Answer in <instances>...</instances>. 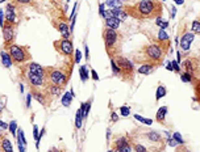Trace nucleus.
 I'll use <instances>...</instances> for the list:
<instances>
[{
  "label": "nucleus",
  "mask_w": 200,
  "mask_h": 152,
  "mask_svg": "<svg viewBox=\"0 0 200 152\" xmlns=\"http://www.w3.org/2000/svg\"><path fill=\"white\" fill-rule=\"evenodd\" d=\"M3 38H4V43H5V47H8L11 45H13V39H15V26L13 24H4L3 26Z\"/></svg>",
  "instance_id": "1a4fd4ad"
},
{
  "label": "nucleus",
  "mask_w": 200,
  "mask_h": 152,
  "mask_svg": "<svg viewBox=\"0 0 200 152\" xmlns=\"http://www.w3.org/2000/svg\"><path fill=\"white\" fill-rule=\"evenodd\" d=\"M166 113H167V108H166V106H162V108L158 109V112H157V114H155V118H157V121H158L159 123H165Z\"/></svg>",
  "instance_id": "412c9836"
},
{
  "label": "nucleus",
  "mask_w": 200,
  "mask_h": 152,
  "mask_svg": "<svg viewBox=\"0 0 200 152\" xmlns=\"http://www.w3.org/2000/svg\"><path fill=\"white\" fill-rule=\"evenodd\" d=\"M30 94H32V97H34V98L37 100V101H38L40 104H42L44 106H46V105H47V102H46V97H47V94L42 93V92H40V91H37V89H32Z\"/></svg>",
  "instance_id": "dca6fc26"
},
{
  "label": "nucleus",
  "mask_w": 200,
  "mask_h": 152,
  "mask_svg": "<svg viewBox=\"0 0 200 152\" xmlns=\"http://www.w3.org/2000/svg\"><path fill=\"white\" fill-rule=\"evenodd\" d=\"M166 93H167L166 88L163 87V85H159V87L157 88V92H155V98H157V100H161L162 97H165V96H166Z\"/></svg>",
  "instance_id": "bb28decb"
},
{
  "label": "nucleus",
  "mask_w": 200,
  "mask_h": 152,
  "mask_svg": "<svg viewBox=\"0 0 200 152\" xmlns=\"http://www.w3.org/2000/svg\"><path fill=\"white\" fill-rule=\"evenodd\" d=\"M84 49H86V59H88V58H89V51H88V47H87V45L84 46Z\"/></svg>",
  "instance_id": "864d4df0"
},
{
  "label": "nucleus",
  "mask_w": 200,
  "mask_h": 152,
  "mask_svg": "<svg viewBox=\"0 0 200 152\" xmlns=\"http://www.w3.org/2000/svg\"><path fill=\"white\" fill-rule=\"evenodd\" d=\"M115 152H120V151H115Z\"/></svg>",
  "instance_id": "0e129e2a"
},
{
  "label": "nucleus",
  "mask_w": 200,
  "mask_h": 152,
  "mask_svg": "<svg viewBox=\"0 0 200 152\" xmlns=\"http://www.w3.org/2000/svg\"><path fill=\"white\" fill-rule=\"evenodd\" d=\"M129 144V140H128V138L126 136H121V138H119L117 140H116V143H115V147H116V150L117 151H120L123 147H125V146H128Z\"/></svg>",
  "instance_id": "5701e85b"
},
{
  "label": "nucleus",
  "mask_w": 200,
  "mask_h": 152,
  "mask_svg": "<svg viewBox=\"0 0 200 152\" xmlns=\"http://www.w3.org/2000/svg\"><path fill=\"white\" fill-rule=\"evenodd\" d=\"M104 12H105V4L104 3H100V5H99V13L103 16Z\"/></svg>",
  "instance_id": "79ce46f5"
},
{
  "label": "nucleus",
  "mask_w": 200,
  "mask_h": 152,
  "mask_svg": "<svg viewBox=\"0 0 200 152\" xmlns=\"http://www.w3.org/2000/svg\"><path fill=\"white\" fill-rule=\"evenodd\" d=\"M17 3H20V4H29L32 0H16Z\"/></svg>",
  "instance_id": "3c124183"
},
{
  "label": "nucleus",
  "mask_w": 200,
  "mask_h": 152,
  "mask_svg": "<svg viewBox=\"0 0 200 152\" xmlns=\"http://www.w3.org/2000/svg\"><path fill=\"white\" fill-rule=\"evenodd\" d=\"M45 71H46V80H47V83L54 84V85H58L59 88L63 87L67 83L68 73H66L63 70L47 67V68H45Z\"/></svg>",
  "instance_id": "39448f33"
},
{
  "label": "nucleus",
  "mask_w": 200,
  "mask_h": 152,
  "mask_svg": "<svg viewBox=\"0 0 200 152\" xmlns=\"http://www.w3.org/2000/svg\"><path fill=\"white\" fill-rule=\"evenodd\" d=\"M111 13H112V17H116L120 21H124L126 17H128V13L125 12V9L123 7L120 8H112L111 9Z\"/></svg>",
  "instance_id": "4468645a"
},
{
  "label": "nucleus",
  "mask_w": 200,
  "mask_h": 152,
  "mask_svg": "<svg viewBox=\"0 0 200 152\" xmlns=\"http://www.w3.org/2000/svg\"><path fill=\"white\" fill-rule=\"evenodd\" d=\"M108 152H115V151H113V150H109V151H108Z\"/></svg>",
  "instance_id": "052dcab7"
},
{
  "label": "nucleus",
  "mask_w": 200,
  "mask_h": 152,
  "mask_svg": "<svg viewBox=\"0 0 200 152\" xmlns=\"http://www.w3.org/2000/svg\"><path fill=\"white\" fill-rule=\"evenodd\" d=\"M166 51L158 43L146 45L144 47V55H145V63H150L151 66H157L162 62Z\"/></svg>",
  "instance_id": "7ed1b4c3"
},
{
  "label": "nucleus",
  "mask_w": 200,
  "mask_h": 152,
  "mask_svg": "<svg viewBox=\"0 0 200 152\" xmlns=\"http://www.w3.org/2000/svg\"><path fill=\"white\" fill-rule=\"evenodd\" d=\"M82 122H83L82 113H80V110H78L76 115H75V126H76V129H80L82 127Z\"/></svg>",
  "instance_id": "c756f323"
},
{
  "label": "nucleus",
  "mask_w": 200,
  "mask_h": 152,
  "mask_svg": "<svg viewBox=\"0 0 200 152\" xmlns=\"http://www.w3.org/2000/svg\"><path fill=\"white\" fill-rule=\"evenodd\" d=\"M9 131H11V134H12L13 136L17 135V123H16V121H12V122L9 123Z\"/></svg>",
  "instance_id": "7c9ffc66"
},
{
  "label": "nucleus",
  "mask_w": 200,
  "mask_h": 152,
  "mask_svg": "<svg viewBox=\"0 0 200 152\" xmlns=\"http://www.w3.org/2000/svg\"><path fill=\"white\" fill-rule=\"evenodd\" d=\"M162 2H166V0H162Z\"/></svg>",
  "instance_id": "69168bd1"
},
{
  "label": "nucleus",
  "mask_w": 200,
  "mask_h": 152,
  "mask_svg": "<svg viewBox=\"0 0 200 152\" xmlns=\"http://www.w3.org/2000/svg\"><path fill=\"white\" fill-rule=\"evenodd\" d=\"M167 143H168V146H171V147H175L178 143H176V142L175 140H174L172 138H170V136H168V139H167Z\"/></svg>",
  "instance_id": "37998d69"
},
{
  "label": "nucleus",
  "mask_w": 200,
  "mask_h": 152,
  "mask_svg": "<svg viewBox=\"0 0 200 152\" xmlns=\"http://www.w3.org/2000/svg\"><path fill=\"white\" fill-rule=\"evenodd\" d=\"M171 66H172V71H175V72L180 71V67H179V63L176 60H172L171 62Z\"/></svg>",
  "instance_id": "ea45409f"
},
{
  "label": "nucleus",
  "mask_w": 200,
  "mask_h": 152,
  "mask_svg": "<svg viewBox=\"0 0 200 152\" xmlns=\"http://www.w3.org/2000/svg\"><path fill=\"white\" fill-rule=\"evenodd\" d=\"M79 73H80L82 81H87V79H88V71H87V66L86 64L79 68Z\"/></svg>",
  "instance_id": "cd10ccee"
},
{
  "label": "nucleus",
  "mask_w": 200,
  "mask_h": 152,
  "mask_svg": "<svg viewBox=\"0 0 200 152\" xmlns=\"http://www.w3.org/2000/svg\"><path fill=\"white\" fill-rule=\"evenodd\" d=\"M49 152H58L57 150H51V151H49Z\"/></svg>",
  "instance_id": "bf43d9fd"
},
{
  "label": "nucleus",
  "mask_w": 200,
  "mask_h": 152,
  "mask_svg": "<svg viewBox=\"0 0 200 152\" xmlns=\"http://www.w3.org/2000/svg\"><path fill=\"white\" fill-rule=\"evenodd\" d=\"M166 70H168V71H172V66H171V62H168V63H167V66H166Z\"/></svg>",
  "instance_id": "603ef678"
},
{
  "label": "nucleus",
  "mask_w": 200,
  "mask_h": 152,
  "mask_svg": "<svg viewBox=\"0 0 200 152\" xmlns=\"http://www.w3.org/2000/svg\"><path fill=\"white\" fill-rule=\"evenodd\" d=\"M104 4H107L108 7H111V8H120V7H123V2H121V0H105Z\"/></svg>",
  "instance_id": "a878e982"
},
{
  "label": "nucleus",
  "mask_w": 200,
  "mask_h": 152,
  "mask_svg": "<svg viewBox=\"0 0 200 152\" xmlns=\"http://www.w3.org/2000/svg\"><path fill=\"white\" fill-rule=\"evenodd\" d=\"M193 38H195V34L192 33V31L184 33L183 37H182V39H180V47H182V50L188 51L189 47H191V43H192Z\"/></svg>",
  "instance_id": "9b49d317"
},
{
  "label": "nucleus",
  "mask_w": 200,
  "mask_h": 152,
  "mask_svg": "<svg viewBox=\"0 0 200 152\" xmlns=\"http://www.w3.org/2000/svg\"><path fill=\"white\" fill-rule=\"evenodd\" d=\"M183 66H184V68H186V72L193 76L195 73L198 72V66H199V63H198L196 59H187V60H184Z\"/></svg>",
  "instance_id": "f8f14e48"
},
{
  "label": "nucleus",
  "mask_w": 200,
  "mask_h": 152,
  "mask_svg": "<svg viewBox=\"0 0 200 152\" xmlns=\"http://www.w3.org/2000/svg\"><path fill=\"white\" fill-rule=\"evenodd\" d=\"M171 10H172V13H171V17H175V13H176V9H175V8H174V7H172V8H171Z\"/></svg>",
  "instance_id": "6e6d98bb"
},
{
  "label": "nucleus",
  "mask_w": 200,
  "mask_h": 152,
  "mask_svg": "<svg viewBox=\"0 0 200 152\" xmlns=\"http://www.w3.org/2000/svg\"><path fill=\"white\" fill-rule=\"evenodd\" d=\"M82 59V52L80 50H75V63H79Z\"/></svg>",
  "instance_id": "a19ab883"
},
{
  "label": "nucleus",
  "mask_w": 200,
  "mask_h": 152,
  "mask_svg": "<svg viewBox=\"0 0 200 152\" xmlns=\"http://www.w3.org/2000/svg\"><path fill=\"white\" fill-rule=\"evenodd\" d=\"M75 97V93H74V91L71 89L70 92H66V93H63V96H62V100H61V102L63 106H70L71 105V100Z\"/></svg>",
  "instance_id": "a211bd4d"
},
{
  "label": "nucleus",
  "mask_w": 200,
  "mask_h": 152,
  "mask_svg": "<svg viewBox=\"0 0 200 152\" xmlns=\"http://www.w3.org/2000/svg\"><path fill=\"white\" fill-rule=\"evenodd\" d=\"M5 20H7V23L9 24H15L16 23V13H15V7L12 4H8L7 5V13H5Z\"/></svg>",
  "instance_id": "f3484780"
},
{
  "label": "nucleus",
  "mask_w": 200,
  "mask_h": 152,
  "mask_svg": "<svg viewBox=\"0 0 200 152\" xmlns=\"http://www.w3.org/2000/svg\"><path fill=\"white\" fill-rule=\"evenodd\" d=\"M91 75H92L91 77L93 79V80H99V76H98V72H96V71H95V70H92V71H91Z\"/></svg>",
  "instance_id": "de8ad7c7"
},
{
  "label": "nucleus",
  "mask_w": 200,
  "mask_h": 152,
  "mask_svg": "<svg viewBox=\"0 0 200 152\" xmlns=\"http://www.w3.org/2000/svg\"><path fill=\"white\" fill-rule=\"evenodd\" d=\"M2 112H3V105L0 104V114H2Z\"/></svg>",
  "instance_id": "13d9d810"
},
{
  "label": "nucleus",
  "mask_w": 200,
  "mask_h": 152,
  "mask_svg": "<svg viewBox=\"0 0 200 152\" xmlns=\"http://www.w3.org/2000/svg\"><path fill=\"white\" fill-rule=\"evenodd\" d=\"M121 24V21L117 20L116 17H111V18H107L105 20V28L108 29H113V30H117L119 26Z\"/></svg>",
  "instance_id": "6ab92c4d"
},
{
  "label": "nucleus",
  "mask_w": 200,
  "mask_h": 152,
  "mask_svg": "<svg viewBox=\"0 0 200 152\" xmlns=\"http://www.w3.org/2000/svg\"><path fill=\"white\" fill-rule=\"evenodd\" d=\"M130 150H132V147L128 144V146H125V147H123V148L120 150V152H130Z\"/></svg>",
  "instance_id": "49530a36"
},
{
  "label": "nucleus",
  "mask_w": 200,
  "mask_h": 152,
  "mask_svg": "<svg viewBox=\"0 0 200 152\" xmlns=\"http://www.w3.org/2000/svg\"><path fill=\"white\" fill-rule=\"evenodd\" d=\"M2 138H3V136H2V135H0V140H2Z\"/></svg>",
  "instance_id": "680f3d73"
},
{
  "label": "nucleus",
  "mask_w": 200,
  "mask_h": 152,
  "mask_svg": "<svg viewBox=\"0 0 200 152\" xmlns=\"http://www.w3.org/2000/svg\"><path fill=\"white\" fill-rule=\"evenodd\" d=\"M163 10L162 3L158 0H141L133 7L125 8V12L136 18H157Z\"/></svg>",
  "instance_id": "f257e3e1"
},
{
  "label": "nucleus",
  "mask_w": 200,
  "mask_h": 152,
  "mask_svg": "<svg viewBox=\"0 0 200 152\" xmlns=\"http://www.w3.org/2000/svg\"><path fill=\"white\" fill-rule=\"evenodd\" d=\"M7 50L11 55L12 63H15V64H24V63H26L30 59V52L28 46L11 45Z\"/></svg>",
  "instance_id": "20e7f679"
},
{
  "label": "nucleus",
  "mask_w": 200,
  "mask_h": 152,
  "mask_svg": "<svg viewBox=\"0 0 200 152\" xmlns=\"http://www.w3.org/2000/svg\"><path fill=\"white\" fill-rule=\"evenodd\" d=\"M192 80H193V76L189 75V73L184 72L182 75V81H184V83H192Z\"/></svg>",
  "instance_id": "c9c22d12"
},
{
  "label": "nucleus",
  "mask_w": 200,
  "mask_h": 152,
  "mask_svg": "<svg viewBox=\"0 0 200 152\" xmlns=\"http://www.w3.org/2000/svg\"><path fill=\"white\" fill-rule=\"evenodd\" d=\"M145 136H146L147 140L154 142V143H159V142H161V135L158 133H155V131H150V133H147Z\"/></svg>",
  "instance_id": "b1692460"
},
{
  "label": "nucleus",
  "mask_w": 200,
  "mask_h": 152,
  "mask_svg": "<svg viewBox=\"0 0 200 152\" xmlns=\"http://www.w3.org/2000/svg\"><path fill=\"white\" fill-rule=\"evenodd\" d=\"M5 129H8V125L3 122V121H0V130H5Z\"/></svg>",
  "instance_id": "09e8293b"
},
{
  "label": "nucleus",
  "mask_w": 200,
  "mask_h": 152,
  "mask_svg": "<svg viewBox=\"0 0 200 152\" xmlns=\"http://www.w3.org/2000/svg\"><path fill=\"white\" fill-rule=\"evenodd\" d=\"M120 110H121V114H123L124 117H128V115L130 114V109L128 106H121Z\"/></svg>",
  "instance_id": "58836bf2"
},
{
  "label": "nucleus",
  "mask_w": 200,
  "mask_h": 152,
  "mask_svg": "<svg viewBox=\"0 0 200 152\" xmlns=\"http://www.w3.org/2000/svg\"><path fill=\"white\" fill-rule=\"evenodd\" d=\"M134 118H136L137 121H140V122L145 123V125H151V123H153V121H151V119H146V118L141 117V115H138V114H136V115H134Z\"/></svg>",
  "instance_id": "f704fd0d"
},
{
  "label": "nucleus",
  "mask_w": 200,
  "mask_h": 152,
  "mask_svg": "<svg viewBox=\"0 0 200 152\" xmlns=\"http://www.w3.org/2000/svg\"><path fill=\"white\" fill-rule=\"evenodd\" d=\"M153 67H154V66H151L150 63H144V64H142V66L138 68V70H137V72L141 73V75H147V73L151 71Z\"/></svg>",
  "instance_id": "393cba45"
},
{
  "label": "nucleus",
  "mask_w": 200,
  "mask_h": 152,
  "mask_svg": "<svg viewBox=\"0 0 200 152\" xmlns=\"http://www.w3.org/2000/svg\"><path fill=\"white\" fill-rule=\"evenodd\" d=\"M24 79L26 80V83L30 85V88H33V89L46 87V84H47L46 77H42L40 75H37V73L30 72V71L26 70L25 67H24Z\"/></svg>",
  "instance_id": "423d86ee"
},
{
  "label": "nucleus",
  "mask_w": 200,
  "mask_h": 152,
  "mask_svg": "<svg viewBox=\"0 0 200 152\" xmlns=\"http://www.w3.org/2000/svg\"><path fill=\"white\" fill-rule=\"evenodd\" d=\"M25 68L28 71L30 72H33V73H37V75H40L42 77H46V71H45V68L42 67L41 64H38V63H36V62H30L28 63V64L25 66Z\"/></svg>",
  "instance_id": "9d476101"
},
{
  "label": "nucleus",
  "mask_w": 200,
  "mask_h": 152,
  "mask_svg": "<svg viewBox=\"0 0 200 152\" xmlns=\"http://www.w3.org/2000/svg\"><path fill=\"white\" fill-rule=\"evenodd\" d=\"M30 101H32V94L29 93L26 96V108H30Z\"/></svg>",
  "instance_id": "a18cd8bd"
},
{
  "label": "nucleus",
  "mask_w": 200,
  "mask_h": 152,
  "mask_svg": "<svg viewBox=\"0 0 200 152\" xmlns=\"http://www.w3.org/2000/svg\"><path fill=\"white\" fill-rule=\"evenodd\" d=\"M174 2H175V4H178V5H182L184 3V0H174Z\"/></svg>",
  "instance_id": "5fc2aeb1"
},
{
  "label": "nucleus",
  "mask_w": 200,
  "mask_h": 152,
  "mask_svg": "<svg viewBox=\"0 0 200 152\" xmlns=\"http://www.w3.org/2000/svg\"><path fill=\"white\" fill-rule=\"evenodd\" d=\"M111 119H112V122H117V119H119V115L116 114V113H112V115H111Z\"/></svg>",
  "instance_id": "8fccbe9b"
},
{
  "label": "nucleus",
  "mask_w": 200,
  "mask_h": 152,
  "mask_svg": "<svg viewBox=\"0 0 200 152\" xmlns=\"http://www.w3.org/2000/svg\"><path fill=\"white\" fill-rule=\"evenodd\" d=\"M111 67H112V72L115 73H121L120 72V68H119V66L116 64V62H115V59H112V58H111Z\"/></svg>",
  "instance_id": "e433bc0d"
},
{
  "label": "nucleus",
  "mask_w": 200,
  "mask_h": 152,
  "mask_svg": "<svg viewBox=\"0 0 200 152\" xmlns=\"http://www.w3.org/2000/svg\"><path fill=\"white\" fill-rule=\"evenodd\" d=\"M103 38H104V43H105V50H107L108 55L112 58L115 55H119V50H120V33L117 30L113 29H108L104 28L103 30Z\"/></svg>",
  "instance_id": "f03ea898"
},
{
  "label": "nucleus",
  "mask_w": 200,
  "mask_h": 152,
  "mask_svg": "<svg viewBox=\"0 0 200 152\" xmlns=\"http://www.w3.org/2000/svg\"><path fill=\"white\" fill-rule=\"evenodd\" d=\"M20 91H21V93L24 92V87H23V84H20Z\"/></svg>",
  "instance_id": "4d7b16f0"
},
{
  "label": "nucleus",
  "mask_w": 200,
  "mask_h": 152,
  "mask_svg": "<svg viewBox=\"0 0 200 152\" xmlns=\"http://www.w3.org/2000/svg\"><path fill=\"white\" fill-rule=\"evenodd\" d=\"M155 23H157V25L159 26L161 29H163V30H166V29L168 28V21H165V20H162V17H161V16H159V17H157Z\"/></svg>",
  "instance_id": "c85d7f7f"
},
{
  "label": "nucleus",
  "mask_w": 200,
  "mask_h": 152,
  "mask_svg": "<svg viewBox=\"0 0 200 152\" xmlns=\"http://www.w3.org/2000/svg\"><path fill=\"white\" fill-rule=\"evenodd\" d=\"M38 127L34 125L33 126V136H34V139H36V146H37V148H38V146H40V139H38Z\"/></svg>",
  "instance_id": "72a5a7b5"
},
{
  "label": "nucleus",
  "mask_w": 200,
  "mask_h": 152,
  "mask_svg": "<svg viewBox=\"0 0 200 152\" xmlns=\"http://www.w3.org/2000/svg\"><path fill=\"white\" fill-rule=\"evenodd\" d=\"M192 33L193 34H199L200 33V23L198 20H195L192 23Z\"/></svg>",
  "instance_id": "2f4dec72"
},
{
  "label": "nucleus",
  "mask_w": 200,
  "mask_h": 152,
  "mask_svg": "<svg viewBox=\"0 0 200 152\" xmlns=\"http://www.w3.org/2000/svg\"><path fill=\"white\" fill-rule=\"evenodd\" d=\"M116 64L119 66L120 68V72H123L124 75L126 73V76H132L133 75V71H134V66L129 59L126 58L121 56V55H116Z\"/></svg>",
  "instance_id": "6e6552de"
},
{
  "label": "nucleus",
  "mask_w": 200,
  "mask_h": 152,
  "mask_svg": "<svg viewBox=\"0 0 200 152\" xmlns=\"http://www.w3.org/2000/svg\"><path fill=\"white\" fill-rule=\"evenodd\" d=\"M0 26H4V12L3 10H0Z\"/></svg>",
  "instance_id": "c03bdc74"
},
{
  "label": "nucleus",
  "mask_w": 200,
  "mask_h": 152,
  "mask_svg": "<svg viewBox=\"0 0 200 152\" xmlns=\"http://www.w3.org/2000/svg\"><path fill=\"white\" fill-rule=\"evenodd\" d=\"M133 148H134L136 152H149L145 146H142V144H140V143H136V144L133 146Z\"/></svg>",
  "instance_id": "473e14b6"
},
{
  "label": "nucleus",
  "mask_w": 200,
  "mask_h": 152,
  "mask_svg": "<svg viewBox=\"0 0 200 152\" xmlns=\"http://www.w3.org/2000/svg\"><path fill=\"white\" fill-rule=\"evenodd\" d=\"M172 139L176 142V143H179V144H184V140L182 139V135L179 134V133H174V135H172Z\"/></svg>",
  "instance_id": "4c0bfd02"
},
{
  "label": "nucleus",
  "mask_w": 200,
  "mask_h": 152,
  "mask_svg": "<svg viewBox=\"0 0 200 152\" xmlns=\"http://www.w3.org/2000/svg\"><path fill=\"white\" fill-rule=\"evenodd\" d=\"M54 47H55V50L62 55H66V56L72 55L74 47H72V42L70 39H65V38L58 39V41L54 42Z\"/></svg>",
  "instance_id": "0eeeda50"
},
{
  "label": "nucleus",
  "mask_w": 200,
  "mask_h": 152,
  "mask_svg": "<svg viewBox=\"0 0 200 152\" xmlns=\"http://www.w3.org/2000/svg\"><path fill=\"white\" fill-rule=\"evenodd\" d=\"M0 152H13L12 143L7 136H3L2 140H0Z\"/></svg>",
  "instance_id": "2eb2a0df"
},
{
  "label": "nucleus",
  "mask_w": 200,
  "mask_h": 152,
  "mask_svg": "<svg viewBox=\"0 0 200 152\" xmlns=\"http://www.w3.org/2000/svg\"><path fill=\"white\" fill-rule=\"evenodd\" d=\"M2 62H3V66L4 67H7V68H9L13 64L12 63V59H11V55H9V52L8 51H2Z\"/></svg>",
  "instance_id": "4be33fe9"
},
{
  "label": "nucleus",
  "mask_w": 200,
  "mask_h": 152,
  "mask_svg": "<svg viewBox=\"0 0 200 152\" xmlns=\"http://www.w3.org/2000/svg\"><path fill=\"white\" fill-rule=\"evenodd\" d=\"M3 2H4V0H0V3H3Z\"/></svg>",
  "instance_id": "e2e57ef3"
},
{
  "label": "nucleus",
  "mask_w": 200,
  "mask_h": 152,
  "mask_svg": "<svg viewBox=\"0 0 200 152\" xmlns=\"http://www.w3.org/2000/svg\"><path fill=\"white\" fill-rule=\"evenodd\" d=\"M55 28L62 34V38L68 39V37H70V29H68V26H67V24L65 23V21H59L58 24H55Z\"/></svg>",
  "instance_id": "ddd939ff"
},
{
  "label": "nucleus",
  "mask_w": 200,
  "mask_h": 152,
  "mask_svg": "<svg viewBox=\"0 0 200 152\" xmlns=\"http://www.w3.org/2000/svg\"><path fill=\"white\" fill-rule=\"evenodd\" d=\"M67 2H70V0H67Z\"/></svg>",
  "instance_id": "338daca9"
},
{
  "label": "nucleus",
  "mask_w": 200,
  "mask_h": 152,
  "mask_svg": "<svg viewBox=\"0 0 200 152\" xmlns=\"http://www.w3.org/2000/svg\"><path fill=\"white\" fill-rule=\"evenodd\" d=\"M91 104H92V101L91 100H88L87 102H83L82 105H80V113H82V117H83V119H86L87 118V115H88V113H89V109H91Z\"/></svg>",
  "instance_id": "aec40b11"
}]
</instances>
